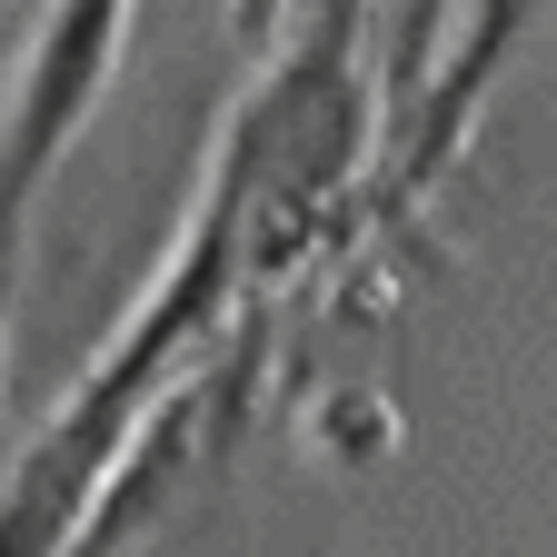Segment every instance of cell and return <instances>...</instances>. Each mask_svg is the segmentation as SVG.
<instances>
[{"mask_svg":"<svg viewBox=\"0 0 557 557\" xmlns=\"http://www.w3.org/2000/svg\"><path fill=\"white\" fill-rule=\"evenodd\" d=\"M239 278H249V120L230 110L220 150H209V180H199V209L170 239L160 278L139 289L129 329L70 379V398L30 429L11 487H0V557H70V537L90 528L129 429L160 408V388L180 379L189 348L230 319Z\"/></svg>","mask_w":557,"mask_h":557,"instance_id":"1","label":"cell"},{"mask_svg":"<svg viewBox=\"0 0 557 557\" xmlns=\"http://www.w3.org/2000/svg\"><path fill=\"white\" fill-rule=\"evenodd\" d=\"M139 0H50L40 30L21 40L11 70V110H0V359H11V309H21V249H30V209L50 170L70 160V139L90 129V110L120 81Z\"/></svg>","mask_w":557,"mask_h":557,"instance_id":"2","label":"cell"},{"mask_svg":"<svg viewBox=\"0 0 557 557\" xmlns=\"http://www.w3.org/2000/svg\"><path fill=\"white\" fill-rule=\"evenodd\" d=\"M557 11V0H468V21H458V40H448V60L429 70V90L408 100V120H398V150H388V180H379V209H418L448 170H458V150L478 139V120H487V100H498V81H508V60L528 50V30Z\"/></svg>","mask_w":557,"mask_h":557,"instance_id":"3","label":"cell"},{"mask_svg":"<svg viewBox=\"0 0 557 557\" xmlns=\"http://www.w3.org/2000/svg\"><path fill=\"white\" fill-rule=\"evenodd\" d=\"M448 11H458V0H398V40H388V110L398 120H408L418 90H429V50H438Z\"/></svg>","mask_w":557,"mask_h":557,"instance_id":"4","label":"cell"}]
</instances>
